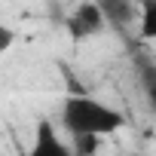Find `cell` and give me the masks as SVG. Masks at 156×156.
Here are the masks:
<instances>
[{"mask_svg":"<svg viewBox=\"0 0 156 156\" xmlns=\"http://www.w3.org/2000/svg\"><path fill=\"white\" fill-rule=\"evenodd\" d=\"M61 126L70 138H107L113 132H119L126 126V116L92 98V95H67L64 104H61Z\"/></svg>","mask_w":156,"mask_h":156,"instance_id":"1","label":"cell"},{"mask_svg":"<svg viewBox=\"0 0 156 156\" xmlns=\"http://www.w3.org/2000/svg\"><path fill=\"white\" fill-rule=\"evenodd\" d=\"M64 31L73 43H86L98 34L107 31V19L101 12V3H95V0H86V3H76L70 9V16L64 19Z\"/></svg>","mask_w":156,"mask_h":156,"instance_id":"2","label":"cell"},{"mask_svg":"<svg viewBox=\"0 0 156 156\" xmlns=\"http://www.w3.org/2000/svg\"><path fill=\"white\" fill-rule=\"evenodd\" d=\"M25 156H73V150L64 138H58V129L52 119H40L34 129V141H31Z\"/></svg>","mask_w":156,"mask_h":156,"instance_id":"3","label":"cell"},{"mask_svg":"<svg viewBox=\"0 0 156 156\" xmlns=\"http://www.w3.org/2000/svg\"><path fill=\"white\" fill-rule=\"evenodd\" d=\"M156 37V3L144 0L141 6V40H153Z\"/></svg>","mask_w":156,"mask_h":156,"instance_id":"4","label":"cell"},{"mask_svg":"<svg viewBox=\"0 0 156 156\" xmlns=\"http://www.w3.org/2000/svg\"><path fill=\"white\" fill-rule=\"evenodd\" d=\"M16 37H19V34H16L9 25H3V22H0V55H6V52L16 46Z\"/></svg>","mask_w":156,"mask_h":156,"instance_id":"5","label":"cell"}]
</instances>
